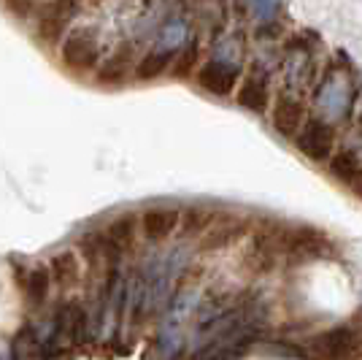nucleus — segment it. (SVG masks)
<instances>
[{
    "label": "nucleus",
    "mask_w": 362,
    "mask_h": 360,
    "mask_svg": "<svg viewBox=\"0 0 362 360\" xmlns=\"http://www.w3.org/2000/svg\"><path fill=\"white\" fill-rule=\"evenodd\" d=\"M197 52H200V44H197V38H192L189 44L181 49L179 55L173 57V65H170V74L181 76V79H187V76H195V68H197Z\"/></svg>",
    "instance_id": "nucleus-14"
},
{
    "label": "nucleus",
    "mask_w": 362,
    "mask_h": 360,
    "mask_svg": "<svg viewBox=\"0 0 362 360\" xmlns=\"http://www.w3.org/2000/svg\"><path fill=\"white\" fill-rule=\"evenodd\" d=\"M238 79H241L238 68L230 65L227 60H209L195 71L197 84H200L206 92H211V95H219V98L233 95V92H235V84H238Z\"/></svg>",
    "instance_id": "nucleus-5"
},
{
    "label": "nucleus",
    "mask_w": 362,
    "mask_h": 360,
    "mask_svg": "<svg viewBox=\"0 0 362 360\" xmlns=\"http://www.w3.org/2000/svg\"><path fill=\"white\" fill-rule=\"evenodd\" d=\"M295 147L314 163H327L330 154L335 152V141H338V133H335V125L330 120H322L317 114H308V120L303 122V128L298 130V135L292 138Z\"/></svg>",
    "instance_id": "nucleus-3"
},
{
    "label": "nucleus",
    "mask_w": 362,
    "mask_h": 360,
    "mask_svg": "<svg viewBox=\"0 0 362 360\" xmlns=\"http://www.w3.org/2000/svg\"><path fill=\"white\" fill-rule=\"evenodd\" d=\"M130 55H133V49L124 44L119 46L111 57H108L106 68L98 74V79L100 81H106V79H111V81H117V79H124V76L130 74Z\"/></svg>",
    "instance_id": "nucleus-13"
},
{
    "label": "nucleus",
    "mask_w": 362,
    "mask_h": 360,
    "mask_svg": "<svg viewBox=\"0 0 362 360\" xmlns=\"http://www.w3.org/2000/svg\"><path fill=\"white\" fill-rule=\"evenodd\" d=\"M327 171L346 187H354V181L362 176V152L357 147H335L327 160Z\"/></svg>",
    "instance_id": "nucleus-9"
},
{
    "label": "nucleus",
    "mask_w": 362,
    "mask_h": 360,
    "mask_svg": "<svg viewBox=\"0 0 362 360\" xmlns=\"http://www.w3.org/2000/svg\"><path fill=\"white\" fill-rule=\"evenodd\" d=\"M273 95L276 92H273L271 74L257 62H252L246 68V74H241L238 84H235V92H233L235 103L246 108V111H255V114H268L271 111Z\"/></svg>",
    "instance_id": "nucleus-2"
},
{
    "label": "nucleus",
    "mask_w": 362,
    "mask_h": 360,
    "mask_svg": "<svg viewBox=\"0 0 362 360\" xmlns=\"http://www.w3.org/2000/svg\"><path fill=\"white\" fill-rule=\"evenodd\" d=\"M360 328L357 325H338V328L327 330L322 339H319V355H332V358H344L351 355L354 347L360 344Z\"/></svg>",
    "instance_id": "nucleus-11"
},
{
    "label": "nucleus",
    "mask_w": 362,
    "mask_h": 360,
    "mask_svg": "<svg viewBox=\"0 0 362 360\" xmlns=\"http://www.w3.org/2000/svg\"><path fill=\"white\" fill-rule=\"evenodd\" d=\"M87 325H90V315L84 309L81 300H65L57 309V328L60 333L71 342V344H81L87 339Z\"/></svg>",
    "instance_id": "nucleus-7"
},
{
    "label": "nucleus",
    "mask_w": 362,
    "mask_h": 360,
    "mask_svg": "<svg viewBox=\"0 0 362 360\" xmlns=\"http://www.w3.org/2000/svg\"><path fill=\"white\" fill-rule=\"evenodd\" d=\"M271 125L276 133L295 138L298 130L303 128V122L308 120V106L303 101V95L295 87H284L273 95L271 103Z\"/></svg>",
    "instance_id": "nucleus-4"
},
{
    "label": "nucleus",
    "mask_w": 362,
    "mask_h": 360,
    "mask_svg": "<svg viewBox=\"0 0 362 360\" xmlns=\"http://www.w3.org/2000/svg\"><path fill=\"white\" fill-rule=\"evenodd\" d=\"M49 271H52V279H54V285L65 287V290H71V287L81 285V279H84V269H81V257L76 255L74 249H62L57 255L49 257Z\"/></svg>",
    "instance_id": "nucleus-10"
},
{
    "label": "nucleus",
    "mask_w": 362,
    "mask_h": 360,
    "mask_svg": "<svg viewBox=\"0 0 362 360\" xmlns=\"http://www.w3.org/2000/svg\"><path fill=\"white\" fill-rule=\"evenodd\" d=\"M60 60L65 62V68H71L76 74H84L98 68L100 62V38L92 28H71L62 35L60 41Z\"/></svg>",
    "instance_id": "nucleus-1"
},
{
    "label": "nucleus",
    "mask_w": 362,
    "mask_h": 360,
    "mask_svg": "<svg viewBox=\"0 0 362 360\" xmlns=\"http://www.w3.org/2000/svg\"><path fill=\"white\" fill-rule=\"evenodd\" d=\"M41 355H44V347H41L30 325L19 330L14 339V358H41Z\"/></svg>",
    "instance_id": "nucleus-15"
},
{
    "label": "nucleus",
    "mask_w": 362,
    "mask_h": 360,
    "mask_svg": "<svg viewBox=\"0 0 362 360\" xmlns=\"http://www.w3.org/2000/svg\"><path fill=\"white\" fill-rule=\"evenodd\" d=\"M173 57H176L173 52H149L144 60H138L136 76L138 79H157V76H163L165 71H170Z\"/></svg>",
    "instance_id": "nucleus-12"
},
{
    "label": "nucleus",
    "mask_w": 362,
    "mask_h": 360,
    "mask_svg": "<svg viewBox=\"0 0 362 360\" xmlns=\"http://www.w3.org/2000/svg\"><path fill=\"white\" fill-rule=\"evenodd\" d=\"M138 225L149 241H165L181 227V211L173 206H154L138 217Z\"/></svg>",
    "instance_id": "nucleus-6"
},
{
    "label": "nucleus",
    "mask_w": 362,
    "mask_h": 360,
    "mask_svg": "<svg viewBox=\"0 0 362 360\" xmlns=\"http://www.w3.org/2000/svg\"><path fill=\"white\" fill-rule=\"evenodd\" d=\"M16 282H19V287H22V293H25L28 303H33V306H44L46 300H49L52 285H54L49 266H33V269H25L19 276H16Z\"/></svg>",
    "instance_id": "nucleus-8"
}]
</instances>
